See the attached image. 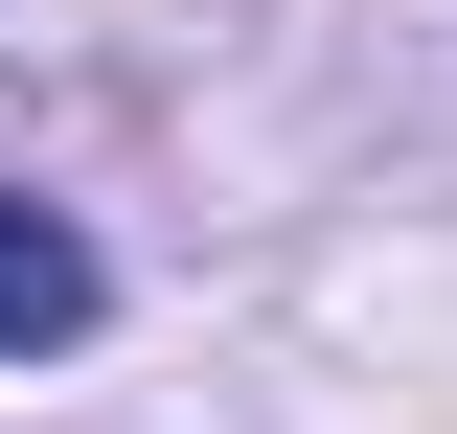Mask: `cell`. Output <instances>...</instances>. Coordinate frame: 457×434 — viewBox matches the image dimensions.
I'll return each instance as SVG.
<instances>
[{"label":"cell","instance_id":"cell-1","mask_svg":"<svg viewBox=\"0 0 457 434\" xmlns=\"http://www.w3.org/2000/svg\"><path fill=\"white\" fill-rule=\"evenodd\" d=\"M69 321H92V252L46 206H0V343H69Z\"/></svg>","mask_w":457,"mask_h":434}]
</instances>
